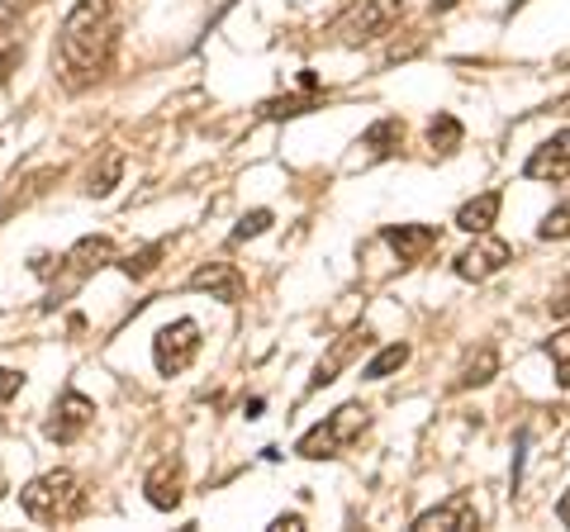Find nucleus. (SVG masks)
<instances>
[{
	"label": "nucleus",
	"instance_id": "nucleus-30",
	"mask_svg": "<svg viewBox=\"0 0 570 532\" xmlns=\"http://www.w3.org/2000/svg\"><path fill=\"white\" fill-rule=\"evenodd\" d=\"M10 29H14V10H0V39H10Z\"/></svg>",
	"mask_w": 570,
	"mask_h": 532
},
{
	"label": "nucleus",
	"instance_id": "nucleus-5",
	"mask_svg": "<svg viewBox=\"0 0 570 532\" xmlns=\"http://www.w3.org/2000/svg\"><path fill=\"white\" fill-rule=\"evenodd\" d=\"M91 423H96V400H86L81 390H62V400L52 404V418L43 423V433H48V442L67 447V442H77Z\"/></svg>",
	"mask_w": 570,
	"mask_h": 532
},
{
	"label": "nucleus",
	"instance_id": "nucleus-3",
	"mask_svg": "<svg viewBox=\"0 0 570 532\" xmlns=\"http://www.w3.org/2000/svg\"><path fill=\"white\" fill-rule=\"evenodd\" d=\"M366 428H371V410H366V404H343V410H333L324 423H314V428L299 437L295 452L305 461H324V456L347 452L352 442H362Z\"/></svg>",
	"mask_w": 570,
	"mask_h": 532
},
{
	"label": "nucleus",
	"instance_id": "nucleus-26",
	"mask_svg": "<svg viewBox=\"0 0 570 532\" xmlns=\"http://www.w3.org/2000/svg\"><path fill=\"white\" fill-rule=\"evenodd\" d=\"M547 309H551V318H566L570 314V276H566V286L547 299Z\"/></svg>",
	"mask_w": 570,
	"mask_h": 532
},
{
	"label": "nucleus",
	"instance_id": "nucleus-10",
	"mask_svg": "<svg viewBox=\"0 0 570 532\" xmlns=\"http://www.w3.org/2000/svg\"><path fill=\"white\" fill-rule=\"evenodd\" d=\"M475 528H480V509L471 494H452L448 504H438L414 519V532H475Z\"/></svg>",
	"mask_w": 570,
	"mask_h": 532
},
{
	"label": "nucleus",
	"instance_id": "nucleus-20",
	"mask_svg": "<svg viewBox=\"0 0 570 532\" xmlns=\"http://www.w3.org/2000/svg\"><path fill=\"white\" fill-rule=\"evenodd\" d=\"M547 357H551V366H557V381H561V390H570V328L551 333Z\"/></svg>",
	"mask_w": 570,
	"mask_h": 532
},
{
	"label": "nucleus",
	"instance_id": "nucleus-23",
	"mask_svg": "<svg viewBox=\"0 0 570 532\" xmlns=\"http://www.w3.org/2000/svg\"><path fill=\"white\" fill-rule=\"evenodd\" d=\"M119 176H124V157H119V152H110V157H105V167L91 176V186H86V190H91L96 200H100V195H110V190H115Z\"/></svg>",
	"mask_w": 570,
	"mask_h": 532
},
{
	"label": "nucleus",
	"instance_id": "nucleus-15",
	"mask_svg": "<svg viewBox=\"0 0 570 532\" xmlns=\"http://www.w3.org/2000/svg\"><path fill=\"white\" fill-rule=\"evenodd\" d=\"M461 138H466V129H461V119L456 115H433L428 119V148H433L438 157H452L456 148H461Z\"/></svg>",
	"mask_w": 570,
	"mask_h": 532
},
{
	"label": "nucleus",
	"instance_id": "nucleus-14",
	"mask_svg": "<svg viewBox=\"0 0 570 532\" xmlns=\"http://www.w3.org/2000/svg\"><path fill=\"white\" fill-rule=\"evenodd\" d=\"M499 205H504V195H499V190L475 195V200H466L456 209V228H461V234H490V224L499 219Z\"/></svg>",
	"mask_w": 570,
	"mask_h": 532
},
{
	"label": "nucleus",
	"instance_id": "nucleus-31",
	"mask_svg": "<svg viewBox=\"0 0 570 532\" xmlns=\"http://www.w3.org/2000/svg\"><path fill=\"white\" fill-rule=\"evenodd\" d=\"M6 494H10V481H6V471H0V500H6Z\"/></svg>",
	"mask_w": 570,
	"mask_h": 532
},
{
	"label": "nucleus",
	"instance_id": "nucleus-4",
	"mask_svg": "<svg viewBox=\"0 0 570 532\" xmlns=\"http://www.w3.org/2000/svg\"><path fill=\"white\" fill-rule=\"evenodd\" d=\"M200 357V324L195 318H171L153 338V362L163 376H181V371Z\"/></svg>",
	"mask_w": 570,
	"mask_h": 532
},
{
	"label": "nucleus",
	"instance_id": "nucleus-16",
	"mask_svg": "<svg viewBox=\"0 0 570 532\" xmlns=\"http://www.w3.org/2000/svg\"><path fill=\"white\" fill-rule=\"evenodd\" d=\"M400 144H404V124H400L395 115H390V119H376V124H371V129L362 134V148H366L371 157H390Z\"/></svg>",
	"mask_w": 570,
	"mask_h": 532
},
{
	"label": "nucleus",
	"instance_id": "nucleus-8",
	"mask_svg": "<svg viewBox=\"0 0 570 532\" xmlns=\"http://www.w3.org/2000/svg\"><path fill=\"white\" fill-rule=\"evenodd\" d=\"M186 286L200 290V295H209V299H224V305H238L243 290H247V280H243V272H238L234 262H200V266L190 272Z\"/></svg>",
	"mask_w": 570,
	"mask_h": 532
},
{
	"label": "nucleus",
	"instance_id": "nucleus-11",
	"mask_svg": "<svg viewBox=\"0 0 570 532\" xmlns=\"http://www.w3.org/2000/svg\"><path fill=\"white\" fill-rule=\"evenodd\" d=\"M381 238L390 243V253H395L404 266H414L442 243V228H433V224H385Z\"/></svg>",
	"mask_w": 570,
	"mask_h": 532
},
{
	"label": "nucleus",
	"instance_id": "nucleus-19",
	"mask_svg": "<svg viewBox=\"0 0 570 532\" xmlns=\"http://www.w3.org/2000/svg\"><path fill=\"white\" fill-rule=\"evenodd\" d=\"M356 338H366V328H356V333H352V338H347L343 347H333V352H328V362H318V366H314V376H309V390H324V385H333V381H337V366L347 362V347H352Z\"/></svg>",
	"mask_w": 570,
	"mask_h": 532
},
{
	"label": "nucleus",
	"instance_id": "nucleus-18",
	"mask_svg": "<svg viewBox=\"0 0 570 532\" xmlns=\"http://www.w3.org/2000/svg\"><path fill=\"white\" fill-rule=\"evenodd\" d=\"M404 362H409V343H390V347H381L376 357L362 366V381H385V376H395Z\"/></svg>",
	"mask_w": 570,
	"mask_h": 532
},
{
	"label": "nucleus",
	"instance_id": "nucleus-24",
	"mask_svg": "<svg viewBox=\"0 0 570 532\" xmlns=\"http://www.w3.org/2000/svg\"><path fill=\"white\" fill-rule=\"evenodd\" d=\"M272 228V209H253V215H243L238 228H234V243H247V238H257Z\"/></svg>",
	"mask_w": 570,
	"mask_h": 532
},
{
	"label": "nucleus",
	"instance_id": "nucleus-29",
	"mask_svg": "<svg viewBox=\"0 0 570 532\" xmlns=\"http://www.w3.org/2000/svg\"><path fill=\"white\" fill-rule=\"evenodd\" d=\"M557 519H561V523L570 528V490H566V494H561V500H557Z\"/></svg>",
	"mask_w": 570,
	"mask_h": 532
},
{
	"label": "nucleus",
	"instance_id": "nucleus-12",
	"mask_svg": "<svg viewBox=\"0 0 570 532\" xmlns=\"http://www.w3.org/2000/svg\"><path fill=\"white\" fill-rule=\"evenodd\" d=\"M523 176L528 181H566L570 176V129L551 134L547 144L532 148V157L523 162Z\"/></svg>",
	"mask_w": 570,
	"mask_h": 532
},
{
	"label": "nucleus",
	"instance_id": "nucleus-28",
	"mask_svg": "<svg viewBox=\"0 0 570 532\" xmlns=\"http://www.w3.org/2000/svg\"><path fill=\"white\" fill-rule=\"evenodd\" d=\"M305 528V519H299V513H281V519L272 523V532H299Z\"/></svg>",
	"mask_w": 570,
	"mask_h": 532
},
{
	"label": "nucleus",
	"instance_id": "nucleus-21",
	"mask_svg": "<svg viewBox=\"0 0 570 532\" xmlns=\"http://www.w3.org/2000/svg\"><path fill=\"white\" fill-rule=\"evenodd\" d=\"M157 257H163V243H153V247H142V253L124 257V262H119V272H124V276H134V280H142V276H153V272H157Z\"/></svg>",
	"mask_w": 570,
	"mask_h": 532
},
{
	"label": "nucleus",
	"instance_id": "nucleus-13",
	"mask_svg": "<svg viewBox=\"0 0 570 532\" xmlns=\"http://www.w3.org/2000/svg\"><path fill=\"white\" fill-rule=\"evenodd\" d=\"M62 262H67V272L77 276V280H81V276H91V272H100V266H110V262H115V238H105V234L81 238Z\"/></svg>",
	"mask_w": 570,
	"mask_h": 532
},
{
	"label": "nucleus",
	"instance_id": "nucleus-27",
	"mask_svg": "<svg viewBox=\"0 0 570 532\" xmlns=\"http://www.w3.org/2000/svg\"><path fill=\"white\" fill-rule=\"evenodd\" d=\"M20 58H24V48H6V52H0V81H6L14 67H20Z\"/></svg>",
	"mask_w": 570,
	"mask_h": 532
},
{
	"label": "nucleus",
	"instance_id": "nucleus-32",
	"mask_svg": "<svg viewBox=\"0 0 570 532\" xmlns=\"http://www.w3.org/2000/svg\"><path fill=\"white\" fill-rule=\"evenodd\" d=\"M456 6V0H438V10H452Z\"/></svg>",
	"mask_w": 570,
	"mask_h": 532
},
{
	"label": "nucleus",
	"instance_id": "nucleus-1",
	"mask_svg": "<svg viewBox=\"0 0 570 532\" xmlns=\"http://www.w3.org/2000/svg\"><path fill=\"white\" fill-rule=\"evenodd\" d=\"M119 48V10L115 0H77L58 33V58H62V81L71 91L91 86L96 77L110 72Z\"/></svg>",
	"mask_w": 570,
	"mask_h": 532
},
{
	"label": "nucleus",
	"instance_id": "nucleus-6",
	"mask_svg": "<svg viewBox=\"0 0 570 532\" xmlns=\"http://www.w3.org/2000/svg\"><path fill=\"white\" fill-rule=\"evenodd\" d=\"M513 262V247L504 238H490V234H475L471 247H461L456 262H452V272L461 280H490L494 272H504V266Z\"/></svg>",
	"mask_w": 570,
	"mask_h": 532
},
{
	"label": "nucleus",
	"instance_id": "nucleus-2",
	"mask_svg": "<svg viewBox=\"0 0 570 532\" xmlns=\"http://www.w3.org/2000/svg\"><path fill=\"white\" fill-rule=\"evenodd\" d=\"M20 509L29 513L33 523H71L86 509V490L77 481V471H43L20 490Z\"/></svg>",
	"mask_w": 570,
	"mask_h": 532
},
{
	"label": "nucleus",
	"instance_id": "nucleus-22",
	"mask_svg": "<svg viewBox=\"0 0 570 532\" xmlns=\"http://www.w3.org/2000/svg\"><path fill=\"white\" fill-rule=\"evenodd\" d=\"M538 238H547V243L570 238V200H566V205H557V209H547V219L538 224Z\"/></svg>",
	"mask_w": 570,
	"mask_h": 532
},
{
	"label": "nucleus",
	"instance_id": "nucleus-17",
	"mask_svg": "<svg viewBox=\"0 0 570 532\" xmlns=\"http://www.w3.org/2000/svg\"><path fill=\"white\" fill-rule=\"evenodd\" d=\"M494 371H499V352L494 347H480L475 357L461 366V376H456V390H475V385H485L494 381Z\"/></svg>",
	"mask_w": 570,
	"mask_h": 532
},
{
	"label": "nucleus",
	"instance_id": "nucleus-25",
	"mask_svg": "<svg viewBox=\"0 0 570 532\" xmlns=\"http://www.w3.org/2000/svg\"><path fill=\"white\" fill-rule=\"evenodd\" d=\"M309 105H314V100H295V96H285V100H266L262 110L272 115V119H285V115H305Z\"/></svg>",
	"mask_w": 570,
	"mask_h": 532
},
{
	"label": "nucleus",
	"instance_id": "nucleus-9",
	"mask_svg": "<svg viewBox=\"0 0 570 532\" xmlns=\"http://www.w3.org/2000/svg\"><path fill=\"white\" fill-rule=\"evenodd\" d=\"M142 494H148V504L153 509H163L171 513L176 504L186 500V466H181V456H163L157 466L142 475Z\"/></svg>",
	"mask_w": 570,
	"mask_h": 532
},
{
	"label": "nucleus",
	"instance_id": "nucleus-7",
	"mask_svg": "<svg viewBox=\"0 0 570 532\" xmlns=\"http://www.w3.org/2000/svg\"><path fill=\"white\" fill-rule=\"evenodd\" d=\"M400 14H404V0H362L347 20V43L381 39V33H390L400 24Z\"/></svg>",
	"mask_w": 570,
	"mask_h": 532
}]
</instances>
